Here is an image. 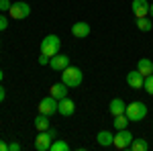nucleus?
<instances>
[{
  "instance_id": "1",
  "label": "nucleus",
  "mask_w": 153,
  "mask_h": 151,
  "mask_svg": "<svg viewBox=\"0 0 153 151\" xmlns=\"http://www.w3.org/2000/svg\"><path fill=\"white\" fill-rule=\"evenodd\" d=\"M84 80V74L80 68H76V65H68L65 70L61 71V82L68 86V88H78Z\"/></svg>"
},
{
  "instance_id": "2",
  "label": "nucleus",
  "mask_w": 153,
  "mask_h": 151,
  "mask_svg": "<svg viewBox=\"0 0 153 151\" xmlns=\"http://www.w3.org/2000/svg\"><path fill=\"white\" fill-rule=\"evenodd\" d=\"M59 49H61V39H59L57 35H47V37H43V41H41V45H39V51H41L43 55H47V57L57 55Z\"/></svg>"
},
{
  "instance_id": "3",
  "label": "nucleus",
  "mask_w": 153,
  "mask_h": 151,
  "mask_svg": "<svg viewBox=\"0 0 153 151\" xmlns=\"http://www.w3.org/2000/svg\"><path fill=\"white\" fill-rule=\"evenodd\" d=\"M125 115H127V118H129L131 123H139V121H143L147 116V104L141 102V100H135V102L127 104Z\"/></svg>"
},
{
  "instance_id": "4",
  "label": "nucleus",
  "mask_w": 153,
  "mask_h": 151,
  "mask_svg": "<svg viewBox=\"0 0 153 151\" xmlns=\"http://www.w3.org/2000/svg\"><path fill=\"white\" fill-rule=\"evenodd\" d=\"M57 139V133H55V129H45V131H39V135H37L35 139V149L37 151H49L51 147V143Z\"/></svg>"
},
{
  "instance_id": "5",
  "label": "nucleus",
  "mask_w": 153,
  "mask_h": 151,
  "mask_svg": "<svg viewBox=\"0 0 153 151\" xmlns=\"http://www.w3.org/2000/svg\"><path fill=\"white\" fill-rule=\"evenodd\" d=\"M133 133H131L129 129H118L117 135H114V141H112V145L117 147V149H129L131 143H133Z\"/></svg>"
},
{
  "instance_id": "6",
  "label": "nucleus",
  "mask_w": 153,
  "mask_h": 151,
  "mask_svg": "<svg viewBox=\"0 0 153 151\" xmlns=\"http://www.w3.org/2000/svg\"><path fill=\"white\" fill-rule=\"evenodd\" d=\"M8 14H10V19H16V21L27 19V16L31 14V6H29L27 2H23V0H21V2H12Z\"/></svg>"
},
{
  "instance_id": "7",
  "label": "nucleus",
  "mask_w": 153,
  "mask_h": 151,
  "mask_svg": "<svg viewBox=\"0 0 153 151\" xmlns=\"http://www.w3.org/2000/svg\"><path fill=\"white\" fill-rule=\"evenodd\" d=\"M57 104H59V100H55V98L49 94L43 100H39V112H41V115H47V116L55 115V112H57Z\"/></svg>"
},
{
  "instance_id": "8",
  "label": "nucleus",
  "mask_w": 153,
  "mask_h": 151,
  "mask_svg": "<svg viewBox=\"0 0 153 151\" xmlns=\"http://www.w3.org/2000/svg\"><path fill=\"white\" fill-rule=\"evenodd\" d=\"M149 6H151L149 0H133L131 10L135 14V19H141V16H149Z\"/></svg>"
},
{
  "instance_id": "9",
  "label": "nucleus",
  "mask_w": 153,
  "mask_h": 151,
  "mask_svg": "<svg viewBox=\"0 0 153 151\" xmlns=\"http://www.w3.org/2000/svg\"><path fill=\"white\" fill-rule=\"evenodd\" d=\"M127 84H129L133 90H143V84H145V76L139 70L129 71L127 74Z\"/></svg>"
},
{
  "instance_id": "10",
  "label": "nucleus",
  "mask_w": 153,
  "mask_h": 151,
  "mask_svg": "<svg viewBox=\"0 0 153 151\" xmlns=\"http://www.w3.org/2000/svg\"><path fill=\"white\" fill-rule=\"evenodd\" d=\"M57 112L61 116H71L74 112H76V102L70 100L68 96H65V98H61V100H59V104H57Z\"/></svg>"
},
{
  "instance_id": "11",
  "label": "nucleus",
  "mask_w": 153,
  "mask_h": 151,
  "mask_svg": "<svg viewBox=\"0 0 153 151\" xmlns=\"http://www.w3.org/2000/svg\"><path fill=\"white\" fill-rule=\"evenodd\" d=\"M49 65H51V70H55V71H63L68 65H70V57L57 53V55H53V57L49 59Z\"/></svg>"
},
{
  "instance_id": "12",
  "label": "nucleus",
  "mask_w": 153,
  "mask_h": 151,
  "mask_svg": "<svg viewBox=\"0 0 153 151\" xmlns=\"http://www.w3.org/2000/svg\"><path fill=\"white\" fill-rule=\"evenodd\" d=\"M90 31H92V29H90V25L82 23V21L71 25V35L76 37V39H86V37L90 35Z\"/></svg>"
},
{
  "instance_id": "13",
  "label": "nucleus",
  "mask_w": 153,
  "mask_h": 151,
  "mask_svg": "<svg viewBox=\"0 0 153 151\" xmlns=\"http://www.w3.org/2000/svg\"><path fill=\"white\" fill-rule=\"evenodd\" d=\"M125 110H127V102H125L123 98H112V100H110V104H108V112H110L112 116L125 115Z\"/></svg>"
},
{
  "instance_id": "14",
  "label": "nucleus",
  "mask_w": 153,
  "mask_h": 151,
  "mask_svg": "<svg viewBox=\"0 0 153 151\" xmlns=\"http://www.w3.org/2000/svg\"><path fill=\"white\" fill-rule=\"evenodd\" d=\"M68 90H70V88H68L63 82H57V84H53V86L49 88V94H51L55 100H61V98L68 96Z\"/></svg>"
},
{
  "instance_id": "15",
  "label": "nucleus",
  "mask_w": 153,
  "mask_h": 151,
  "mask_svg": "<svg viewBox=\"0 0 153 151\" xmlns=\"http://www.w3.org/2000/svg\"><path fill=\"white\" fill-rule=\"evenodd\" d=\"M112 141H114V135H112L110 131H100V133L96 135V143H98L100 147H110Z\"/></svg>"
},
{
  "instance_id": "16",
  "label": "nucleus",
  "mask_w": 153,
  "mask_h": 151,
  "mask_svg": "<svg viewBox=\"0 0 153 151\" xmlns=\"http://www.w3.org/2000/svg\"><path fill=\"white\" fill-rule=\"evenodd\" d=\"M137 70L141 71L145 78L151 76V74H153V61H151V59H147V57H141V59H139V63H137Z\"/></svg>"
},
{
  "instance_id": "17",
  "label": "nucleus",
  "mask_w": 153,
  "mask_h": 151,
  "mask_svg": "<svg viewBox=\"0 0 153 151\" xmlns=\"http://www.w3.org/2000/svg\"><path fill=\"white\" fill-rule=\"evenodd\" d=\"M51 127V121H49V116L47 115H37V118H35V129L37 131H45V129H49Z\"/></svg>"
},
{
  "instance_id": "18",
  "label": "nucleus",
  "mask_w": 153,
  "mask_h": 151,
  "mask_svg": "<svg viewBox=\"0 0 153 151\" xmlns=\"http://www.w3.org/2000/svg\"><path fill=\"white\" fill-rule=\"evenodd\" d=\"M137 29H139V31H143V33L151 31V29H153L151 16H141V19H137Z\"/></svg>"
},
{
  "instance_id": "19",
  "label": "nucleus",
  "mask_w": 153,
  "mask_h": 151,
  "mask_svg": "<svg viewBox=\"0 0 153 151\" xmlns=\"http://www.w3.org/2000/svg\"><path fill=\"white\" fill-rule=\"evenodd\" d=\"M129 149H133V151H147V149H149V143H147L145 139H139V137H135Z\"/></svg>"
},
{
  "instance_id": "20",
  "label": "nucleus",
  "mask_w": 153,
  "mask_h": 151,
  "mask_svg": "<svg viewBox=\"0 0 153 151\" xmlns=\"http://www.w3.org/2000/svg\"><path fill=\"white\" fill-rule=\"evenodd\" d=\"M49 151H70V143H65L63 139H55L51 143Z\"/></svg>"
},
{
  "instance_id": "21",
  "label": "nucleus",
  "mask_w": 153,
  "mask_h": 151,
  "mask_svg": "<svg viewBox=\"0 0 153 151\" xmlns=\"http://www.w3.org/2000/svg\"><path fill=\"white\" fill-rule=\"evenodd\" d=\"M131 121L127 118V115H118V116H114V121H112V125H114V129H127V125H129Z\"/></svg>"
},
{
  "instance_id": "22",
  "label": "nucleus",
  "mask_w": 153,
  "mask_h": 151,
  "mask_svg": "<svg viewBox=\"0 0 153 151\" xmlns=\"http://www.w3.org/2000/svg\"><path fill=\"white\" fill-rule=\"evenodd\" d=\"M143 90H145V92L149 94V96H153V74L145 78V84H143Z\"/></svg>"
},
{
  "instance_id": "23",
  "label": "nucleus",
  "mask_w": 153,
  "mask_h": 151,
  "mask_svg": "<svg viewBox=\"0 0 153 151\" xmlns=\"http://www.w3.org/2000/svg\"><path fill=\"white\" fill-rule=\"evenodd\" d=\"M10 6H12L10 0H0V12H8V10H10Z\"/></svg>"
},
{
  "instance_id": "24",
  "label": "nucleus",
  "mask_w": 153,
  "mask_h": 151,
  "mask_svg": "<svg viewBox=\"0 0 153 151\" xmlns=\"http://www.w3.org/2000/svg\"><path fill=\"white\" fill-rule=\"evenodd\" d=\"M8 29V19L4 14H0V31H6Z\"/></svg>"
},
{
  "instance_id": "25",
  "label": "nucleus",
  "mask_w": 153,
  "mask_h": 151,
  "mask_svg": "<svg viewBox=\"0 0 153 151\" xmlns=\"http://www.w3.org/2000/svg\"><path fill=\"white\" fill-rule=\"evenodd\" d=\"M49 59L51 57H47V55L41 53V55H39V65H49Z\"/></svg>"
},
{
  "instance_id": "26",
  "label": "nucleus",
  "mask_w": 153,
  "mask_h": 151,
  "mask_svg": "<svg viewBox=\"0 0 153 151\" xmlns=\"http://www.w3.org/2000/svg\"><path fill=\"white\" fill-rule=\"evenodd\" d=\"M21 149H23L21 143H16V141L14 143H8V151H21Z\"/></svg>"
},
{
  "instance_id": "27",
  "label": "nucleus",
  "mask_w": 153,
  "mask_h": 151,
  "mask_svg": "<svg viewBox=\"0 0 153 151\" xmlns=\"http://www.w3.org/2000/svg\"><path fill=\"white\" fill-rule=\"evenodd\" d=\"M4 100H6V88L0 84V102H4Z\"/></svg>"
},
{
  "instance_id": "28",
  "label": "nucleus",
  "mask_w": 153,
  "mask_h": 151,
  "mask_svg": "<svg viewBox=\"0 0 153 151\" xmlns=\"http://www.w3.org/2000/svg\"><path fill=\"white\" fill-rule=\"evenodd\" d=\"M0 151H8V143L2 141V139H0Z\"/></svg>"
},
{
  "instance_id": "29",
  "label": "nucleus",
  "mask_w": 153,
  "mask_h": 151,
  "mask_svg": "<svg viewBox=\"0 0 153 151\" xmlns=\"http://www.w3.org/2000/svg\"><path fill=\"white\" fill-rule=\"evenodd\" d=\"M149 16L153 19V2H151V6H149Z\"/></svg>"
},
{
  "instance_id": "30",
  "label": "nucleus",
  "mask_w": 153,
  "mask_h": 151,
  "mask_svg": "<svg viewBox=\"0 0 153 151\" xmlns=\"http://www.w3.org/2000/svg\"><path fill=\"white\" fill-rule=\"evenodd\" d=\"M2 78H4V71L0 70V82H2Z\"/></svg>"
},
{
  "instance_id": "31",
  "label": "nucleus",
  "mask_w": 153,
  "mask_h": 151,
  "mask_svg": "<svg viewBox=\"0 0 153 151\" xmlns=\"http://www.w3.org/2000/svg\"><path fill=\"white\" fill-rule=\"evenodd\" d=\"M0 45H2V41H0Z\"/></svg>"
}]
</instances>
